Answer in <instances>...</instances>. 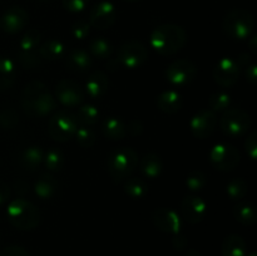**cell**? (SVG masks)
I'll list each match as a JSON object with an SVG mask.
<instances>
[{"mask_svg":"<svg viewBox=\"0 0 257 256\" xmlns=\"http://www.w3.org/2000/svg\"><path fill=\"white\" fill-rule=\"evenodd\" d=\"M23 110L30 117H45L57 108V102L47 85L39 80L28 83L20 99Z\"/></svg>","mask_w":257,"mask_h":256,"instance_id":"1","label":"cell"},{"mask_svg":"<svg viewBox=\"0 0 257 256\" xmlns=\"http://www.w3.org/2000/svg\"><path fill=\"white\" fill-rule=\"evenodd\" d=\"M187 40L185 29L176 24L158 25L151 33V47L161 55H173L180 52Z\"/></svg>","mask_w":257,"mask_h":256,"instance_id":"2","label":"cell"},{"mask_svg":"<svg viewBox=\"0 0 257 256\" xmlns=\"http://www.w3.org/2000/svg\"><path fill=\"white\" fill-rule=\"evenodd\" d=\"M7 218L12 226L22 231H32L40 223L37 206L25 198H15L8 205Z\"/></svg>","mask_w":257,"mask_h":256,"instance_id":"3","label":"cell"},{"mask_svg":"<svg viewBox=\"0 0 257 256\" xmlns=\"http://www.w3.org/2000/svg\"><path fill=\"white\" fill-rule=\"evenodd\" d=\"M138 166V155L133 148L120 147L113 151L107 161L108 172L115 182L127 180Z\"/></svg>","mask_w":257,"mask_h":256,"instance_id":"4","label":"cell"},{"mask_svg":"<svg viewBox=\"0 0 257 256\" xmlns=\"http://www.w3.org/2000/svg\"><path fill=\"white\" fill-rule=\"evenodd\" d=\"M222 28L223 32L232 39H247L255 28V18L248 10L233 9L223 18Z\"/></svg>","mask_w":257,"mask_h":256,"instance_id":"5","label":"cell"},{"mask_svg":"<svg viewBox=\"0 0 257 256\" xmlns=\"http://www.w3.org/2000/svg\"><path fill=\"white\" fill-rule=\"evenodd\" d=\"M78 123L75 114L68 110H59L48 122V133L57 142H67L74 137Z\"/></svg>","mask_w":257,"mask_h":256,"instance_id":"6","label":"cell"},{"mask_svg":"<svg viewBox=\"0 0 257 256\" xmlns=\"http://www.w3.org/2000/svg\"><path fill=\"white\" fill-rule=\"evenodd\" d=\"M252 119L250 114L246 113L245 110L237 109V108H231L226 109L223 112L222 117L220 120L221 131L228 137H240L247 133V131L251 128Z\"/></svg>","mask_w":257,"mask_h":256,"instance_id":"7","label":"cell"},{"mask_svg":"<svg viewBox=\"0 0 257 256\" xmlns=\"http://www.w3.org/2000/svg\"><path fill=\"white\" fill-rule=\"evenodd\" d=\"M240 151L231 143L221 142L212 147L210 152V161L216 170L231 171L240 163Z\"/></svg>","mask_w":257,"mask_h":256,"instance_id":"8","label":"cell"},{"mask_svg":"<svg viewBox=\"0 0 257 256\" xmlns=\"http://www.w3.org/2000/svg\"><path fill=\"white\" fill-rule=\"evenodd\" d=\"M148 52L145 45L137 40H128L120 45L117 53V62L128 69H136L147 60Z\"/></svg>","mask_w":257,"mask_h":256,"instance_id":"9","label":"cell"},{"mask_svg":"<svg viewBox=\"0 0 257 256\" xmlns=\"http://www.w3.org/2000/svg\"><path fill=\"white\" fill-rule=\"evenodd\" d=\"M165 75L171 84L186 85L196 78L197 67L188 59H178L168 65Z\"/></svg>","mask_w":257,"mask_h":256,"instance_id":"10","label":"cell"},{"mask_svg":"<svg viewBox=\"0 0 257 256\" xmlns=\"http://www.w3.org/2000/svg\"><path fill=\"white\" fill-rule=\"evenodd\" d=\"M212 74L213 78H215V82L218 85L225 88L232 87L237 83L238 78H240L241 67L238 65L237 60L232 59V58H221L216 63Z\"/></svg>","mask_w":257,"mask_h":256,"instance_id":"11","label":"cell"},{"mask_svg":"<svg viewBox=\"0 0 257 256\" xmlns=\"http://www.w3.org/2000/svg\"><path fill=\"white\" fill-rule=\"evenodd\" d=\"M55 95L64 107H77L84 102V90L78 83L70 79H62L58 83Z\"/></svg>","mask_w":257,"mask_h":256,"instance_id":"12","label":"cell"},{"mask_svg":"<svg viewBox=\"0 0 257 256\" xmlns=\"http://www.w3.org/2000/svg\"><path fill=\"white\" fill-rule=\"evenodd\" d=\"M117 19V9L110 2H100L93 7L89 14L90 27L105 30L112 27Z\"/></svg>","mask_w":257,"mask_h":256,"instance_id":"13","label":"cell"},{"mask_svg":"<svg viewBox=\"0 0 257 256\" xmlns=\"http://www.w3.org/2000/svg\"><path fill=\"white\" fill-rule=\"evenodd\" d=\"M206 211H207V205L197 195L186 196L181 203V212H182L183 220L187 221L191 225L200 223L205 218Z\"/></svg>","mask_w":257,"mask_h":256,"instance_id":"14","label":"cell"},{"mask_svg":"<svg viewBox=\"0 0 257 256\" xmlns=\"http://www.w3.org/2000/svg\"><path fill=\"white\" fill-rule=\"evenodd\" d=\"M216 123H217V118H216L215 112L211 109H205L200 110L191 118L190 128L195 137L205 140L212 135L216 128Z\"/></svg>","mask_w":257,"mask_h":256,"instance_id":"15","label":"cell"},{"mask_svg":"<svg viewBox=\"0 0 257 256\" xmlns=\"http://www.w3.org/2000/svg\"><path fill=\"white\" fill-rule=\"evenodd\" d=\"M153 223L160 231L166 233H172V235H178L182 227V221L178 216L177 212H175L171 208L161 207L155 210L152 215Z\"/></svg>","mask_w":257,"mask_h":256,"instance_id":"16","label":"cell"},{"mask_svg":"<svg viewBox=\"0 0 257 256\" xmlns=\"http://www.w3.org/2000/svg\"><path fill=\"white\" fill-rule=\"evenodd\" d=\"M28 13L20 7H12L3 14L0 19V28L3 32L15 34L25 28L28 24Z\"/></svg>","mask_w":257,"mask_h":256,"instance_id":"17","label":"cell"},{"mask_svg":"<svg viewBox=\"0 0 257 256\" xmlns=\"http://www.w3.org/2000/svg\"><path fill=\"white\" fill-rule=\"evenodd\" d=\"M65 65L70 72H85L90 69L93 65L92 55L82 48H74L68 52L65 57Z\"/></svg>","mask_w":257,"mask_h":256,"instance_id":"18","label":"cell"},{"mask_svg":"<svg viewBox=\"0 0 257 256\" xmlns=\"http://www.w3.org/2000/svg\"><path fill=\"white\" fill-rule=\"evenodd\" d=\"M108 85H109V82H108L107 74L104 72L97 70L88 77L87 82H85V92L89 98L99 99L107 93Z\"/></svg>","mask_w":257,"mask_h":256,"instance_id":"19","label":"cell"},{"mask_svg":"<svg viewBox=\"0 0 257 256\" xmlns=\"http://www.w3.org/2000/svg\"><path fill=\"white\" fill-rule=\"evenodd\" d=\"M182 104L183 98L177 90H166V92L161 93L157 98L158 109L167 114L177 113L182 108Z\"/></svg>","mask_w":257,"mask_h":256,"instance_id":"20","label":"cell"},{"mask_svg":"<svg viewBox=\"0 0 257 256\" xmlns=\"http://www.w3.org/2000/svg\"><path fill=\"white\" fill-rule=\"evenodd\" d=\"M57 188L58 182L54 176L45 172L38 177L34 185V192L42 200H50L57 193Z\"/></svg>","mask_w":257,"mask_h":256,"instance_id":"21","label":"cell"},{"mask_svg":"<svg viewBox=\"0 0 257 256\" xmlns=\"http://www.w3.org/2000/svg\"><path fill=\"white\" fill-rule=\"evenodd\" d=\"M65 44L59 39H49L45 43H43L39 47V52L42 59H47L53 62L58 60L65 55Z\"/></svg>","mask_w":257,"mask_h":256,"instance_id":"22","label":"cell"},{"mask_svg":"<svg viewBox=\"0 0 257 256\" xmlns=\"http://www.w3.org/2000/svg\"><path fill=\"white\" fill-rule=\"evenodd\" d=\"M43 157H44V152L39 146H30V147L25 148L22 152L19 158V162L23 168L28 171L37 170L43 162Z\"/></svg>","mask_w":257,"mask_h":256,"instance_id":"23","label":"cell"},{"mask_svg":"<svg viewBox=\"0 0 257 256\" xmlns=\"http://www.w3.org/2000/svg\"><path fill=\"white\" fill-rule=\"evenodd\" d=\"M247 246L241 236L228 235L222 242V256H246Z\"/></svg>","mask_w":257,"mask_h":256,"instance_id":"24","label":"cell"},{"mask_svg":"<svg viewBox=\"0 0 257 256\" xmlns=\"http://www.w3.org/2000/svg\"><path fill=\"white\" fill-rule=\"evenodd\" d=\"M103 135L109 140H122L127 135V124L117 117H109L102 124Z\"/></svg>","mask_w":257,"mask_h":256,"instance_id":"25","label":"cell"},{"mask_svg":"<svg viewBox=\"0 0 257 256\" xmlns=\"http://www.w3.org/2000/svg\"><path fill=\"white\" fill-rule=\"evenodd\" d=\"M163 168L162 160L156 153H148L142 158L140 163V170L142 175L147 178H156L161 175Z\"/></svg>","mask_w":257,"mask_h":256,"instance_id":"26","label":"cell"},{"mask_svg":"<svg viewBox=\"0 0 257 256\" xmlns=\"http://www.w3.org/2000/svg\"><path fill=\"white\" fill-rule=\"evenodd\" d=\"M17 75L15 64L7 57H0V90L9 89Z\"/></svg>","mask_w":257,"mask_h":256,"instance_id":"27","label":"cell"},{"mask_svg":"<svg viewBox=\"0 0 257 256\" xmlns=\"http://www.w3.org/2000/svg\"><path fill=\"white\" fill-rule=\"evenodd\" d=\"M233 216L240 223L246 226H252L256 223V208L250 202H240L233 207Z\"/></svg>","mask_w":257,"mask_h":256,"instance_id":"28","label":"cell"},{"mask_svg":"<svg viewBox=\"0 0 257 256\" xmlns=\"http://www.w3.org/2000/svg\"><path fill=\"white\" fill-rule=\"evenodd\" d=\"M43 162H44L45 167L50 172H58L62 170L63 165H64V153L62 150L57 147H52L44 153L43 157Z\"/></svg>","mask_w":257,"mask_h":256,"instance_id":"29","label":"cell"},{"mask_svg":"<svg viewBox=\"0 0 257 256\" xmlns=\"http://www.w3.org/2000/svg\"><path fill=\"white\" fill-rule=\"evenodd\" d=\"M89 52L93 57L98 59H108L113 53V47L107 39L103 37L94 38L89 43Z\"/></svg>","mask_w":257,"mask_h":256,"instance_id":"30","label":"cell"},{"mask_svg":"<svg viewBox=\"0 0 257 256\" xmlns=\"http://www.w3.org/2000/svg\"><path fill=\"white\" fill-rule=\"evenodd\" d=\"M75 118H77L78 123H80V124L92 127L99 119V112H98L97 107H94L93 104H83L77 110Z\"/></svg>","mask_w":257,"mask_h":256,"instance_id":"31","label":"cell"},{"mask_svg":"<svg viewBox=\"0 0 257 256\" xmlns=\"http://www.w3.org/2000/svg\"><path fill=\"white\" fill-rule=\"evenodd\" d=\"M40 38H42V34L38 29H29L23 38L20 39L19 43V53H30L35 52L40 43Z\"/></svg>","mask_w":257,"mask_h":256,"instance_id":"32","label":"cell"},{"mask_svg":"<svg viewBox=\"0 0 257 256\" xmlns=\"http://www.w3.org/2000/svg\"><path fill=\"white\" fill-rule=\"evenodd\" d=\"M124 192L132 198H142L148 192V186L142 178H128L124 182Z\"/></svg>","mask_w":257,"mask_h":256,"instance_id":"33","label":"cell"},{"mask_svg":"<svg viewBox=\"0 0 257 256\" xmlns=\"http://www.w3.org/2000/svg\"><path fill=\"white\" fill-rule=\"evenodd\" d=\"M248 185L245 180L242 178H235V180L230 181L226 186V193L228 197L233 201H240L247 195Z\"/></svg>","mask_w":257,"mask_h":256,"instance_id":"34","label":"cell"},{"mask_svg":"<svg viewBox=\"0 0 257 256\" xmlns=\"http://www.w3.org/2000/svg\"><path fill=\"white\" fill-rule=\"evenodd\" d=\"M74 136L75 138H77L78 143H79L82 147L85 148L92 147L95 143V141H97V133H95V131L93 130L92 127H89V125H78Z\"/></svg>","mask_w":257,"mask_h":256,"instance_id":"35","label":"cell"},{"mask_svg":"<svg viewBox=\"0 0 257 256\" xmlns=\"http://www.w3.org/2000/svg\"><path fill=\"white\" fill-rule=\"evenodd\" d=\"M208 104L212 112H221L230 108L231 105V97L225 92L213 93L208 99Z\"/></svg>","mask_w":257,"mask_h":256,"instance_id":"36","label":"cell"},{"mask_svg":"<svg viewBox=\"0 0 257 256\" xmlns=\"http://www.w3.org/2000/svg\"><path fill=\"white\" fill-rule=\"evenodd\" d=\"M19 122V114L13 108H5L0 112V127L4 130H13Z\"/></svg>","mask_w":257,"mask_h":256,"instance_id":"37","label":"cell"},{"mask_svg":"<svg viewBox=\"0 0 257 256\" xmlns=\"http://www.w3.org/2000/svg\"><path fill=\"white\" fill-rule=\"evenodd\" d=\"M207 183L205 173L200 170H196L191 172L186 178V185L191 191H201Z\"/></svg>","mask_w":257,"mask_h":256,"instance_id":"38","label":"cell"},{"mask_svg":"<svg viewBox=\"0 0 257 256\" xmlns=\"http://www.w3.org/2000/svg\"><path fill=\"white\" fill-rule=\"evenodd\" d=\"M18 59H19V63L22 64V67L25 68V69L37 68L42 63V57H40L38 50L30 53H19V58Z\"/></svg>","mask_w":257,"mask_h":256,"instance_id":"39","label":"cell"},{"mask_svg":"<svg viewBox=\"0 0 257 256\" xmlns=\"http://www.w3.org/2000/svg\"><path fill=\"white\" fill-rule=\"evenodd\" d=\"M90 32V24L87 20H77L72 25V34L75 39H85Z\"/></svg>","mask_w":257,"mask_h":256,"instance_id":"40","label":"cell"},{"mask_svg":"<svg viewBox=\"0 0 257 256\" xmlns=\"http://www.w3.org/2000/svg\"><path fill=\"white\" fill-rule=\"evenodd\" d=\"M63 7L70 13H80L87 8L89 0H62Z\"/></svg>","mask_w":257,"mask_h":256,"instance_id":"41","label":"cell"},{"mask_svg":"<svg viewBox=\"0 0 257 256\" xmlns=\"http://www.w3.org/2000/svg\"><path fill=\"white\" fill-rule=\"evenodd\" d=\"M246 151H247V155L250 156L251 160L255 161L257 157V133L256 131H252L250 135L247 136L245 142Z\"/></svg>","mask_w":257,"mask_h":256,"instance_id":"42","label":"cell"},{"mask_svg":"<svg viewBox=\"0 0 257 256\" xmlns=\"http://www.w3.org/2000/svg\"><path fill=\"white\" fill-rule=\"evenodd\" d=\"M0 256H30V255L24 247H22V246L10 245V246H7L5 248H3Z\"/></svg>","mask_w":257,"mask_h":256,"instance_id":"43","label":"cell"},{"mask_svg":"<svg viewBox=\"0 0 257 256\" xmlns=\"http://www.w3.org/2000/svg\"><path fill=\"white\" fill-rule=\"evenodd\" d=\"M246 79L250 84L256 85L257 83V67L255 63H251L246 67Z\"/></svg>","mask_w":257,"mask_h":256,"instance_id":"44","label":"cell"},{"mask_svg":"<svg viewBox=\"0 0 257 256\" xmlns=\"http://www.w3.org/2000/svg\"><path fill=\"white\" fill-rule=\"evenodd\" d=\"M143 131V124L140 119L131 120L127 124V132H130L132 136H138L141 135Z\"/></svg>","mask_w":257,"mask_h":256,"instance_id":"45","label":"cell"},{"mask_svg":"<svg viewBox=\"0 0 257 256\" xmlns=\"http://www.w3.org/2000/svg\"><path fill=\"white\" fill-rule=\"evenodd\" d=\"M10 198V187L4 182L0 181V206L4 205Z\"/></svg>","mask_w":257,"mask_h":256,"instance_id":"46","label":"cell"},{"mask_svg":"<svg viewBox=\"0 0 257 256\" xmlns=\"http://www.w3.org/2000/svg\"><path fill=\"white\" fill-rule=\"evenodd\" d=\"M237 63L238 65H242V67H247V65H250L251 63H252V60H251V54H248V53H242V54L240 55V58L237 59Z\"/></svg>","mask_w":257,"mask_h":256,"instance_id":"47","label":"cell"},{"mask_svg":"<svg viewBox=\"0 0 257 256\" xmlns=\"http://www.w3.org/2000/svg\"><path fill=\"white\" fill-rule=\"evenodd\" d=\"M173 246H175L176 248H178V250H182V248L186 246L185 237H181V236H176V237L173 238Z\"/></svg>","mask_w":257,"mask_h":256,"instance_id":"48","label":"cell"},{"mask_svg":"<svg viewBox=\"0 0 257 256\" xmlns=\"http://www.w3.org/2000/svg\"><path fill=\"white\" fill-rule=\"evenodd\" d=\"M15 191L19 193L28 192V183L24 181H18V182H15Z\"/></svg>","mask_w":257,"mask_h":256,"instance_id":"49","label":"cell"},{"mask_svg":"<svg viewBox=\"0 0 257 256\" xmlns=\"http://www.w3.org/2000/svg\"><path fill=\"white\" fill-rule=\"evenodd\" d=\"M248 47H250L251 52L257 53V37L256 35H252L248 40Z\"/></svg>","mask_w":257,"mask_h":256,"instance_id":"50","label":"cell"},{"mask_svg":"<svg viewBox=\"0 0 257 256\" xmlns=\"http://www.w3.org/2000/svg\"><path fill=\"white\" fill-rule=\"evenodd\" d=\"M185 256H201V253L196 250H188Z\"/></svg>","mask_w":257,"mask_h":256,"instance_id":"51","label":"cell"},{"mask_svg":"<svg viewBox=\"0 0 257 256\" xmlns=\"http://www.w3.org/2000/svg\"><path fill=\"white\" fill-rule=\"evenodd\" d=\"M246 256H256V252H251V253H248V255H246Z\"/></svg>","mask_w":257,"mask_h":256,"instance_id":"52","label":"cell"},{"mask_svg":"<svg viewBox=\"0 0 257 256\" xmlns=\"http://www.w3.org/2000/svg\"><path fill=\"white\" fill-rule=\"evenodd\" d=\"M125 2H131V3H135V2H140V0H125Z\"/></svg>","mask_w":257,"mask_h":256,"instance_id":"53","label":"cell"}]
</instances>
